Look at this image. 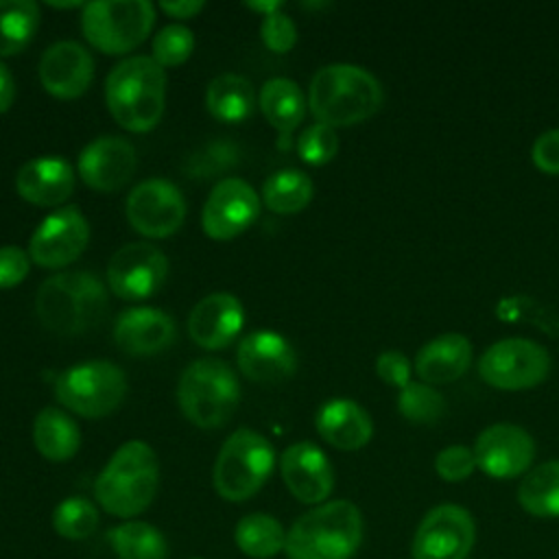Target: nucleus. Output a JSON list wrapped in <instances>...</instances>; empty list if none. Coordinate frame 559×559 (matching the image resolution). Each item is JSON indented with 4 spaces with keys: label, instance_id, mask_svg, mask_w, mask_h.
I'll return each mask as SVG.
<instances>
[{
    "label": "nucleus",
    "instance_id": "obj_2",
    "mask_svg": "<svg viewBox=\"0 0 559 559\" xmlns=\"http://www.w3.org/2000/svg\"><path fill=\"white\" fill-rule=\"evenodd\" d=\"M105 103L114 120L133 133L151 131L164 116L166 72L153 57L120 61L105 81Z\"/></svg>",
    "mask_w": 559,
    "mask_h": 559
},
{
    "label": "nucleus",
    "instance_id": "obj_12",
    "mask_svg": "<svg viewBox=\"0 0 559 559\" xmlns=\"http://www.w3.org/2000/svg\"><path fill=\"white\" fill-rule=\"evenodd\" d=\"M186 218L179 188L166 179H146L127 197V221L146 238L173 236Z\"/></svg>",
    "mask_w": 559,
    "mask_h": 559
},
{
    "label": "nucleus",
    "instance_id": "obj_37",
    "mask_svg": "<svg viewBox=\"0 0 559 559\" xmlns=\"http://www.w3.org/2000/svg\"><path fill=\"white\" fill-rule=\"evenodd\" d=\"M297 153L310 166H323L332 162L338 153L336 131L321 122L306 127L297 140Z\"/></svg>",
    "mask_w": 559,
    "mask_h": 559
},
{
    "label": "nucleus",
    "instance_id": "obj_21",
    "mask_svg": "<svg viewBox=\"0 0 559 559\" xmlns=\"http://www.w3.org/2000/svg\"><path fill=\"white\" fill-rule=\"evenodd\" d=\"M245 323V310L231 293L203 297L188 317V334L203 349H221L234 343Z\"/></svg>",
    "mask_w": 559,
    "mask_h": 559
},
{
    "label": "nucleus",
    "instance_id": "obj_42",
    "mask_svg": "<svg viewBox=\"0 0 559 559\" xmlns=\"http://www.w3.org/2000/svg\"><path fill=\"white\" fill-rule=\"evenodd\" d=\"M533 164L546 175H559V129L544 131L531 148Z\"/></svg>",
    "mask_w": 559,
    "mask_h": 559
},
{
    "label": "nucleus",
    "instance_id": "obj_27",
    "mask_svg": "<svg viewBox=\"0 0 559 559\" xmlns=\"http://www.w3.org/2000/svg\"><path fill=\"white\" fill-rule=\"evenodd\" d=\"M33 441L44 459L61 463L76 454L81 445V430L68 413L48 406L35 417Z\"/></svg>",
    "mask_w": 559,
    "mask_h": 559
},
{
    "label": "nucleus",
    "instance_id": "obj_29",
    "mask_svg": "<svg viewBox=\"0 0 559 559\" xmlns=\"http://www.w3.org/2000/svg\"><path fill=\"white\" fill-rule=\"evenodd\" d=\"M518 502L533 518H559V461L528 469L520 480Z\"/></svg>",
    "mask_w": 559,
    "mask_h": 559
},
{
    "label": "nucleus",
    "instance_id": "obj_4",
    "mask_svg": "<svg viewBox=\"0 0 559 559\" xmlns=\"http://www.w3.org/2000/svg\"><path fill=\"white\" fill-rule=\"evenodd\" d=\"M362 542V515L349 500H330L299 515L286 531L288 559H349Z\"/></svg>",
    "mask_w": 559,
    "mask_h": 559
},
{
    "label": "nucleus",
    "instance_id": "obj_36",
    "mask_svg": "<svg viewBox=\"0 0 559 559\" xmlns=\"http://www.w3.org/2000/svg\"><path fill=\"white\" fill-rule=\"evenodd\" d=\"M194 50V35L181 24L164 26L153 39V61L162 68H175L188 61Z\"/></svg>",
    "mask_w": 559,
    "mask_h": 559
},
{
    "label": "nucleus",
    "instance_id": "obj_25",
    "mask_svg": "<svg viewBox=\"0 0 559 559\" xmlns=\"http://www.w3.org/2000/svg\"><path fill=\"white\" fill-rule=\"evenodd\" d=\"M472 362V343L459 332H445L428 341L415 356V373L426 384L459 380Z\"/></svg>",
    "mask_w": 559,
    "mask_h": 559
},
{
    "label": "nucleus",
    "instance_id": "obj_13",
    "mask_svg": "<svg viewBox=\"0 0 559 559\" xmlns=\"http://www.w3.org/2000/svg\"><path fill=\"white\" fill-rule=\"evenodd\" d=\"M90 242V225L79 207L68 205L48 214L28 242V258L44 269L74 262Z\"/></svg>",
    "mask_w": 559,
    "mask_h": 559
},
{
    "label": "nucleus",
    "instance_id": "obj_7",
    "mask_svg": "<svg viewBox=\"0 0 559 559\" xmlns=\"http://www.w3.org/2000/svg\"><path fill=\"white\" fill-rule=\"evenodd\" d=\"M275 452L266 437L251 428H238L225 439L212 469V483L227 502L249 500L269 480Z\"/></svg>",
    "mask_w": 559,
    "mask_h": 559
},
{
    "label": "nucleus",
    "instance_id": "obj_44",
    "mask_svg": "<svg viewBox=\"0 0 559 559\" xmlns=\"http://www.w3.org/2000/svg\"><path fill=\"white\" fill-rule=\"evenodd\" d=\"M13 96H15L13 76H11L9 68L0 61V114H4V111L11 107Z\"/></svg>",
    "mask_w": 559,
    "mask_h": 559
},
{
    "label": "nucleus",
    "instance_id": "obj_46",
    "mask_svg": "<svg viewBox=\"0 0 559 559\" xmlns=\"http://www.w3.org/2000/svg\"><path fill=\"white\" fill-rule=\"evenodd\" d=\"M50 7L55 9H74V7H85L81 2H50Z\"/></svg>",
    "mask_w": 559,
    "mask_h": 559
},
{
    "label": "nucleus",
    "instance_id": "obj_16",
    "mask_svg": "<svg viewBox=\"0 0 559 559\" xmlns=\"http://www.w3.org/2000/svg\"><path fill=\"white\" fill-rule=\"evenodd\" d=\"M258 214L260 199L255 190L238 177H227L212 188L203 205L201 225L210 238L231 240L251 227Z\"/></svg>",
    "mask_w": 559,
    "mask_h": 559
},
{
    "label": "nucleus",
    "instance_id": "obj_14",
    "mask_svg": "<svg viewBox=\"0 0 559 559\" xmlns=\"http://www.w3.org/2000/svg\"><path fill=\"white\" fill-rule=\"evenodd\" d=\"M168 275L166 255L148 242H129L120 247L107 266V280L114 295L140 301L155 295Z\"/></svg>",
    "mask_w": 559,
    "mask_h": 559
},
{
    "label": "nucleus",
    "instance_id": "obj_30",
    "mask_svg": "<svg viewBox=\"0 0 559 559\" xmlns=\"http://www.w3.org/2000/svg\"><path fill=\"white\" fill-rule=\"evenodd\" d=\"M234 542L240 552L251 559H271L284 550L286 531L282 522L269 513H249L238 520Z\"/></svg>",
    "mask_w": 559,
    "mask_h": 559
},
{
    "label": "nucleus",
    "instance_id": "obj_35",
    "mask_svg": "<svg viewBox=\"0 0 559 559\" xmlns=\"http://www.w3.org/2000/svg\"><path fill=\"white\" fill-rule=\"evenodd\" d=\"M397 411L413 424H435L445 413V397L426 382H408L400 389Z\"/></svg>",
    "mask_w": 559,
    "mask_h": 559
},
{
    "label": "nucleus",
    "instance_id": "obj_22",
    "mask_svg": "<svg viewBox=\"0 0 559 559\" xmlns=\"http://www.w3.org/2000/svg\"><path fill=\"white\" fill-rule=\"evenodd\" d=\"M177 334L170 314L157 308L124 310L114 325L116 345L131 356H153L166 349Z\"/></svg>",
    "mask_w": 559,
    "mask_h": 559
},
{
    "label": "nucleus",
    "instance_id": "obj_3",
    "mask_svg": "<svg viewBox=\"0 0 559 559\" xmlns=\"http://www.w3.org/2000/svg\"><path fill=\"white\" fill-rule=\"evenodd\" d=\"M107 288L87 271H66L39 284L35 310L55 334H85L107 314Z\"/></svg>",
    "mask_w": 559,
    "mask_h": 559
},
{
    "label": "nucleus",
    "instance_id": "obj_26",
    "mask_svg": "<svg viewBox=\"0 0 559 559\" xmlns=\"http://www.w3.org/2000/svg\"><path fill=\"white\" fill-rule=\"evenodd\" d=\"M258 105L266 118V122L280 133V148L290 144L293 131L299 127L306 114V98L301 87L284 76H275L266 81L260 90Z\"/></svg>",
    "mask_w": 559,
    "mask_h": 559
},
{
    "label": "nucleus",
    "instance_id": "obj_28",
    "mask_svg": "<svg viewBox=\"0 0 559 559\" xmlns=\"http://www.w3.org/2000/svg\"><path fill=\"white\" fill-rule=\"evenodd\" d=\"M207 111L227 124L247 120L255 109V90L249 79L240 74H218L210 81L205 92Z\"/></svg>",
    "mask_w": 559,
    "mask_h": 559
},
{
    "label": "nucleus",
    "instance_id": "obj_45",
    "mask_svg": "<svg viewBox=\"0 0 559 559\" xmlns=\"http://www.w3.org/2000/svg\"><path fill=\"white\" fill-rule=\"evenodd\" d=\"M247 7L253 9V11H258V13H262V15L266 17V15L275 13V11H282L284 4H282L280 0H266V2H249Z\"/></svg>",
    "mask_w": 559,
    "mask_h": 559
},
{
    "label": "nucleus",
    "instance_id": "obj_18",
    "mask_svg": "<svg viewBox=\"0 0 559 559\" xmlns=\"http://www.w3.org/2000/svg\"><path fill=\"white\" fill-rule=\"evenodd\" d=\"M135 170V148L120 135H100L79 155V175L96 192H116Z\"/></svg>",
    "mask_w": 559,
    "mask_h": 559
},
{
    "label": "nucleus",
    "instance_id": "obj_47",
    "mask_svg": "<svg viewBox=\"0 0 559 559\" xmlns=\"http://www.w3.org/2000/svg\"><path fill=\"white\" fill-rule=\"evenodd\" d=\"M192 559H203V557H192Z\"/></svg>",
    "mask_w": 559,
    "mask_h": 559
},
{
    "label": "nucleus",
    "instance_id": "obj_34",
    "mask_svg": "<svg viewBox=\"0 0 559 559\" xmlns=\"http://www.w3.org/2000/svg\"><path fill=\"white\" fill-rule=\"evenodd\" d=\"M52 528L66 539H85L98 528V509L87 498L70 496L55 507Z\"/></svg>",
    "mask_w": 559,
    "mask_h": 559
},
{
    "label": "nucleus",
    "instance_id": "obj_31",
    "mask_svg": "<svg viewBox=\"0 0 559 559\" xmlns=\"http://www.w3.org/2000/svg\"><path fill=\"white\" fill-rule=\"evenodd\" d=\"M107 539L118 559H166L168 542L162 531L142 520H129L114 526Z\"/></svg>",
    "mask_w": 559,
    "mask_h": 559
},
{
    "label": "nucleus",
    "instance_id": "obj_40",
    "mask_svg": "<svg viewBox=\"0 0 559 559\" xmlns=\"http://www.w3.org/2000/svg\"><path fill=\"white\" fill-rule=\"evenodd\" d=\"M376 373L382 382L404 389L411 382V362L397 349H386L376 358Z\"/></svg>",
    "mask_w": 559,
    "mask_h": 559
},
{
    "label": "nucleus",
    "instance_id": "obj_6",
    "mask_svg": "<svg viewBox=\"0 0 559 559\" xmlns=\"http://www.w3.org/2000/svg\"><path fill=\"white\" fill-rule=\"evenodd\" d=\"M240 400L234 369L218 358H199L186 367L177 386V402L186 419L199 428L229 421Z\"/></svg>",
    "mask_w": 559,
    "mask_h": 559
},
{
    "label": "nucleus",
    "instance_id": "obj_5",
    "mask_svg": "<svg viewBox=\"0 0 559 559\" xmlns=\"http://www.w3.org/2000/svg\"><path fill=\"white\" fill-rule=\"evenodd\" d=\"M159 485V463L144 441L122 443L94 483L98 504L118 518L140 515L153 502Z\"/></svg>",
    "mask_w": 559,
    "mask_h": 559
},
{
    "label": "nucleus",
    "instance_id": "obj_10",
    "mask_svg": "<svg viewBox=\"0 0 559 559\" xmlns=\"http://www.w3.org/2000/svg\"><path fill=\"white\" fill-rule=\"evenodd\" d=\"M550 371L548 352L528 338H502L489 345L480 360V378L500 391H524L537 386Z\"/></svg>",
    "mask_w": 559,
    "mask_h": 559
},
{
    "label": "nucleus",
    "instance_id": "obj_9",
    "mask_svg": "<svg viewBox=\"0 0 559 559\" xmlns=\"http://www.w3.org/2000/svg\"><path fill=\"white\" fill-rule=\"evenodd\" d=\"M127 393L124 371L109 360H87L66 369L55 382V397L68 411L98 419L114 413Z\"/></svg>",
    "mask_w": 559,
    "mask_h": 559
},
{
    "label": "nucleus",
    "instance_id": "obj_1",
    "mask_svg": "<svg viewBox=\"0 0 559 559\" xmlns=\"http://www.w3.org/2000/svg\"><path fill=\"white\" fill-rule=\"evenodd\" d=\"M382 105V87L378 79L352 63H332L321 68L308 90V107L317 122L352 127L371 118Z\"/></svg>",
    "mask_w": 559,
    "mask_h": 559
},
{
    "label": "nucleus",
    "instance_id": "obj_17",
    "mask_svg": "<svg viewBox=\"0 0 559 559\" xmlns=\"http://www.w3.org/2000/svg\"><path fill=\"white\" fill-rule=\"evenodd\" d=\"M280 472L286 489L304 504H321L334 489L330 459L310 441H297L282 452Z\"/></svg>",
    "mask_w": 559,
    "mask_h": 559
},
{
    "label": "nucleus",
    "instance_id": "obj_38",
    "mask_svg": "<svg viewBox=\"0 0 559 559\" xmlns=\"http://www.w3.org/2000/svg\"><path fill=\"white\" fill-rule=\"evenodd\" d=\"M476 469L474 450L467 445H448L435 456V472L445 483H461Z\"/></svg>",
    "mask_w": 559,
    "mask_h": 559
},
{
    "label": "nucleus",
    "instance_id": "obj_8",
    "mask_svg": "<svg viewBox=\"0 0 559 559\" xmlns=\"http://www.w3.org/2000/svg\"><path fill=\"white\" fill-rule=\"evenodd\" d=\"M155 24V9L146 0L90 2L81 13L85 39L105 55H124L140 46Z\"/></svg>",
    "mask_w": 559,
    "mask_h": 559
},
{
    "label": "nucleus",
    "instance_id": "obj_19",
    "mask_svg": "<svg viewBox=\"0 0 559 559\" xmlns=\"http://www.w3.org/2000/svg\"><path fill=\"white\" fill-rule=\"evenodd\" d=\"M238 369L258 384H277L297 369L293 345L273 330H255L247 334L236 352Z\"/></svg>",
    "mask_w": 559,
    "mask_h": 559
},
{
    "label": "nucleus",
    "instance_id": "obj_32",
    "mask_svg": "<svg viewBox=\"0 0 559 559\" xmlns=\"http://www.w3.org/2000/svg\"><path fill=\"white\" fill-rule=\"evenodd\" d=\"M39 26V7L31 0H0V55L22 52Z\"/></svg>",
    "mask_w": 559,
    "mask_h": 559
},
{
    "label": "nucleus",
    "instance_id": "obj_23",
    "mask_svg": "<svg viewBox=\"0 0 559 559\" xmlns=\"http://www.w3.org/2000/svg\"><path fill=\"white\" fill-rule=\"evenodd\" d=\"M17 194L41 207L61 205L74 190V170L61 157H35L15 175Z\"/></svg>",
    "mask_w": 559,
    "mask_h": 559
},
{
    "label": "nucleus",
    "instance_id": "obj_41",
    "mask_svg": "<svg viewBox=\"0 0 559 559\" xmlns=\"http://www.w3.org/2000/svg\"><path fill=\"white\" fill-rule=\"evenodd\" d=\"M31 258L24 249L7 245L0 247V288H13L28 275Z\"/></svg>",
    "mask_w": 559,
    "mask_h": 559
},
{
    "label": "nucleus",
    "instance_id": "obj_24",
    "mask_svg": "<svg viewBox=\"0 0 559 559\" xmlns=\"http://www.w3.org/2000/svg\"><path fill=\"white\" fill-rule=\"evenodd\" d=\"M317 432L336 450H360L371 441L373 424L369 413L347 397L328 400L314 417Z\"/></svg>",
    "mask_w": 559,
    "mask_h": 559
},
{
    "label": "nucleus",
    "instance_id": "obj_33",
    "mask_svg": "<svg viewBox=\"0 0 559 559\" xmlns=\"http://www.w3.org/2000/svg\"><path fill=\"white\" fill-rule=\"evenodd\" d=\"M314 194L310 177L301 170L286 168L273 173L262 188V199L266 207L275 214H297L301 212Z\"/></svg>",
    "mask_w": 559,
    "mask_h": 559
},
{
    "label": "nucleus",
    "instance_id": "obj_15",
    "mask_svg": "<svg viewBox=\"0 0 559 559\" xmlns=\"http://www.w3.org/2000/svg\"><path fill=\"white\" fill-rule=\"evenodd\" d=\"M476 467L491 478H518L528 472L535 459L533 437L515 424H491L474 443Z\"/></svg>",
    "mask_w": 559,
    "mask_h": 559
},
{
    "label": "nucleus",
    "instance_id": "obj_20",
    "mask_svg": "<svg viewBox=\"0 0 559 559\" xmlns=\"http://www.w3.org/2000/svg\"><path fill=\"white\" fill-rule=\"evenodd\" d=\"M92 76L94 59L76 41H57L41 55L39 81L55 98H79L90 87Z\"/></svg>",
    "mask_w": 559,
    "mask_h": 559
},
{
    "label": "nucleus",
    "instance_id": "obj_39",
    "mask_svg": "<svg viewBox=\"0 0 559 559\" xmlns=\"http://www.w3.org/2000/svg\"><path fill=\"white\" fill-rule=\"evenodd\" d=\"M260 35H262L264 46L277 55L288 52L297 41V28H295L293 20L282 11H275L262 20Z\"/></svg>",
    "mask_w": 559,
    "mask_h": 559
},
{
    "label": "nucleus",
    "instance_id": "obj_43",
    "mask_svg": "<svg viewBox=\"0 0 559 559\" xmlns=\"http://www.w3.org/2000/svg\"><path fill=\"white\" fill-rule=\"evenodd\" d=\"M164 13H168L170 17H177V20H188V17H194L199 11H203V2H190V0H179V2H162L159 4Z\"/></svg>",
    "mask_w": 559,
    "mask_h": 559
},
{
    "label": "nucleus",
    "instance_id": "obj_11",
    "mask_svg": "<svg viewBox=\"0 0 559 559\" xmlns=\"http://www.w3.org/2000/svg\"><path fill=\"white\" fill-rule=\"evenodd\" d=\"M476 542L472 513L461 504L432 507L413 535V559H467Z\"/></svg>",
    "mask_w": 559,
    "mask_h": 559
}]
</instances>
